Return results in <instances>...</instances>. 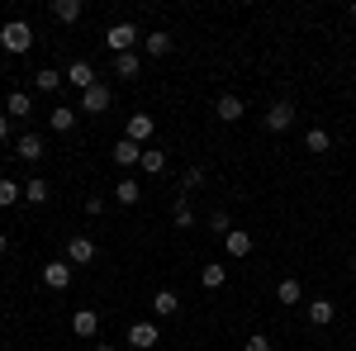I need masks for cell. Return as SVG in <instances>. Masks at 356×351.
<instances>
[{"label": "cell", "mask_w": 356, "mask_h": 351, "mask_svg": "<svg viewBox=\"0 0 356 351\" xmlns=\"http://www.w3.org/2000/svg\"><path fill=\"white\" fill-rule=\"evenodd\" d=\"M138 43H143V28H138V24H110V28H105V48H110L114 57L134 53Z\"/></svg>", "instance_id": "6da1fadb"}, {"label": "cell", "mask_w": 356, "mask_h": 351, "mask_svg": "<svg viewBox=\"0 0 356 351\" xmlns=\"http://www.w3.org/2000/svg\"><path fill=\"white\" fill-rule=\"evenodd\" d=\"M0 48H5V53H29V48H33V28L24 24V19H10V24L0 28Z\"/></svg>", "instance_id": "7a4b0ae2"}, {"label": "cell", "mask_w": 356, "mask_h": 351, "mask_svg": "<svg viewBox=\"0 0 356 351\" xmlns=\"http://www.w3.org/2000/svg\"><path fill=\"white\" fill-rule=\"evenodd\" d=\"M95 256H100V247H95L90 233H76V238L67 243V261H72V266H90Z\"/></svg>", "instance_id": "3957f363"}, {"label": "cell", "mask_w": 356, "mask_h": 351, "mask_svg": "<svg viewBox=\"0 0 356 351\" xmlns=\"http://www.w3.org/2000/svg\"><path fill=\"white\" fill-rule=\"evenodd\" d=\"M114 105V90L110 85H90V90H81V114H105V109Z\"/></svg>", "instance_id": "277c9868"}, {"label": "cell", "mask_w": 356, "mask_h": 351, "mask_svg": "<svg viewBox=\"0 0 356 351\" xmlns=\"http://www.w3.org/2000/svg\"><path fill=\"white\" fill-rule=\"evenodd\" d=\"M261 124H266L271 133H285V129L295 124V105H290V100H275V105L266 109V119H261Z\"/></svg>", "instance_id": "5b68a950"}, {"label": "cell", "mask_w": 356, "mask_h": 351, "mask_svg": "<svg viewBox=\"0 0 356 351\" xmlns=\"http://www.w3.org/2000/svg\"><path fill=\"white\" fill-rule=\"evenodd\" d=\"M43 285H48L53 295H62V290L72 285V261H48V266H43Z\"/></svg>", "instance_id": "8992f818"}, {"label": "cell", "mask_w": 356, "mask_h": 351, "mask_svg": "<svg viewBox=\"0 0 356 351\" xmlns=\"http://www.w3.org/2000/svg\"><path fill=\"white\" fill-rule=\"evenodd\" d=\"M157 342H162L157 323H134V327H129V347H134V351H152Z\"/></svg>", "instance_id": "52a82bcc"}, {"label": "cell", "mask_w": 356, "mask_h": 351, "mask_svg": "<svg viewBox=\"0 0 356 351\" xmlns=\"http://www.w3.org/2000/svg\"><path fill=\"white\" fill-rule=\"evenodd\" d=\"M152 133H157L152 114H129V129H124V138H129V142H138V147H143V142H147Z\"/></svg>", "instance_id": "ba28073f"}, {"label": "cell", "mask_w": 356, "mask_h": 351, "mask_svg": "<svg viewBox=\"0 0 356 351\" xmlns=\"http://www.w3.org/2000/svg\"><path fill=\"white\" fill-rule=\"evenodd\" d=\"M171 48H176V38H171L166 28H152V33H143V53H147V57H166Z\"/></svg>", "instance_id": "9c48e42d"}, {"label": "cell", "mask_w": 356, "mask_h": 351, "mask_svg": "<svg viewBox=\"0 0 356 351\" xmlns=\"http://www.w3.org/2000/svg\"><path fill=\"white\" fill-rule=\"evenodd\" d=\"M114 166H124V171H134L138 162H143V147H138V142H129V138H119V142H114Z\"/></svg>", "instance_id": "30bf717a"}, {"label": "cell", "mask_w": 356, "mask_h": 351, "mask_svg": "<svg viewBox=\"0 0 356 351\" xmlns=\"http://www.w3.org/2000/svg\"><path fill=\"white\" fill-rule=\"evenodd\" d=\"M214 114H219L223 124H238V119H243V114H247L243 95H219V100H214Z\"/></svg>", "instance_id": "8fae6325"}, {"label": "cell", "mask_w": 356, "mask_h": 351, "mask_svg": "<svg viewBox=\"0 0 356 351\" xmlns=\"http://www.w3.org/2000/svg\"><path fill=\"white\" fill-rule=\"evenodd\" d=\"M72 332H76V337H95V332H100V313H95V309H76V313H72Z\"/></svg>", "instance_id": "7c38bea8"}, {"label": "cell", "mask_w": 356, "mask_h": 351, "mask_svg": "<svg viewBox=\"0 0 356 351\" xmlns=\"http://www.w3.org/2000/svg\"><path fill=\"white\" fill-rule=\"evenodd\" d=\"M304 313H309V323H314V327H328L332 318H337V304H332V299H314Z\"/></svg>", "instance_id": "4fadbf2b"}, {"label": "cell", "mask_w": 356, "mask_h": 351, "mask_svg": "<svg viewBox=\"0 0 356 351\" xmlns=\"http://www.w3.org/2000/svg\"><path fill=\"white\" fill-rule=\"evenodd\" d=\"M15 157H19V162H43V138L24 133L19 142H15Z\"/></svg>", "instance_id": "5bb4252c"}, {"label": "cell", "mask_w": 356, "mask_h": 351, "mask_svg": "<svg viewBox=\"0 0 356 351\" xmlns=\"http://www.w3.org/2000/svg\"><path fill=\"white\" fill-rule=\"evenodd\" d=\"M114 199H119L124 209H134L138 199H143V186H138L134 176H119V186H114Z\"/></svg>", "instance_id": "9a60e30c"}, {"label": "cell", "mask_w": 356, "mask_h": 351, "mask_svg": "<svg viewBox=\"0 0 356 351\" xmlns=\"http://www.w3.org/2000/svg\"><path fill=\"white\" fill-rule=\"evenodd\" d=\"M5 114H15V119H29V114H33V95H29V90H10V100H5Z\"/></svg>", "instance_id": "2e32d148"}, {"label": "cell", "mask_w": 356, "mask_h": 351, "mask_svg": "<svg viewBox=\"0 0 356 351\" xmlns=\"http://www.w3.org/2000/svg\"><path fill=\"white\" fill-rule=\"evenodd\" d=\"M223 247H228V256H252V233H247V228H233V233L223 238Z\"/></svg>", "instance_id": "e0dca14e"}, {"label": "cell", "mask_w": 356, "mask_h": 351, "mask_svg": "<svg viewBox=\"0 0 356 351\" xmlns=\"http://www.w3.org/2000/svg\"><path fill=\"white\" fill-rule=\"evenodd\" d=\"M176 309H181V295H176V290H157V295H152V313H157V318H171Z\"/></svg>", "instance_id": "ac0fdd59"}, {"label": "cell", "mask_w": 356, "mask_h": 351, "mask_svg": "<svg viewBox=\"0 0 356 351\" xmlns=\"http://www.w3.org/2000/svg\"><path fill=\"white\" fill-rule=\"evenodd\" d=\"M81 0H53V19L57 24H76V19H81Z\"/></svg>", "instance_id": "d6986e66"}, {"label": "cell", "mask_w": 356, "mask_h": 351, "mask_svg": "<svg viewBox=\"0 0 356 351\" xmlns=\"http://www.w3.org/2000/svg\"><path fill=\"white\" fill-rule=\"evenodd\" d=\"M76 114H81V109H72V105H57L53 114H48V119H53V133H72V129H76Z\"/></svg>", "instance_id": "ffe728a7"}, {"label": "cell", "mask_w": 356, "mask_h": 351, "mask_svg": "<svg viewBox=\"0 0 356 351\" xmlns=\"http://www.w3.org/2000/svg\"><path fill=\"white\" fill-rule=\"evenodd\" d=\"M62 81H67V72H53V67L33 72V90H43V95H53V90H57Z\"/></svg>", "instance_id": "44dd1931"}, {"label": "cell", "mask_w": 356, "mask_h": 351, "mask_svg": "<svg viewBox=\"0 0 356 351\" xmlns=\"http://www.w3.org/2000/svg\"><path fill=\"white\" fill-rule=\"evenodd\" d=\"M67 81L76 85V90H90V85H95V72H90V62H72V67H67Z\"/></svg>", "instance_id": "7402d4cb"}, {"label": "cell", "mask_w": 356, "mask_h": 351, "mask_svg": "<svg viewBox=\"0 0 356 351\" xmlns=\"http://www.w3.org/2000/svg\"><path fill=\"white\" fill-rule=\"evenodd\" d=\"M138 72H143V57H138V53H124V57H114V76H124V81H134Z\"/></svg>", "instance_id": "603a6c76"}, {"label": "cell", "mask_w": 356, "mask_h": 351, "mask_svg": "<svg viewBox=\"0 0 356 351\" xmlns=\"http://www.w3.org/2000/svg\"><path fill=\"white\" fill-rule=\"evenodd\" d=\"M223 280H228V270H223L219 261H204V270H200V285H204V290H223Z\"/></svg>", "instance_id": "cb8c5ba5"}, {"label": "cell", "mask_w": 356, "mask_h": 351, "mask_svg": "<svg viewBox=\"0 0 356 351\" xmlns=\"http://www.w3.org/2000/svg\"><path fill=\"white\" fill-rule=\"evenodd\" d=\"M275 299H280V304H300V299H304V285L295 280V275H285V280L275 285Z\"/></svg>", "instance_id": "d4e9b609"}, {"label": "cell", "mask_w": 356, "mask_h": 351, "mask_svg": "<svg viewBox=\"0 0 356 351\" xmlns=\"http://www.w3.org/2000/svg\"><path fill=\"white\" fill-rule=\"evenodd\" d=\"M138 166H143L147 176H162V171H166V152H162V147H143V162H138Z\"/></svg>", "instance_id": "484cf974"}, {"label": "cell", "mask_w": 356, "mask_h": 351, "mask_svg": "<svg viewBox=\"0 0 356 351\" xmlns=\"http://www.w3.org/2000/svg\"><path fill=\"white\" fill-rule=\"evenodd\" d=\"M48 195H53V186H48L43 176H33V181H24V199H29V204H48Z\"/></svg>", "instance_id": "4316f807"}, {"label": "cell", "mask_w": 356, "mask_h": 351, "mask_svg": "<svg viewBox=\"0 0 356 351\" xmlns=\"http://www.w3.org/2000/svg\"><path fill=\"white\" fill-rule=\"evenodd\" d=\"M171 223H176V228H195V209H191V195H181V199H176V209H171Z\"/></svg>", "instance_id": "83f0119b"}, {"label": "cell", "mask_w": 356, "mask_h": 351, "mask_svg": "<svg viewBox=\"0 0 356 351\" xmlns=\"http://www.w3.org/2000/svg\"><path fill=\"white\" fill-rule=\"evenodd\" d=\"M304 147H309V152H328V147H332L328 129H309V133H304Z\"/></svg>", "instance_id": "f1b7e54d"}, {"label": "cell", "mask_w": 356, "mask_h": 351, "mask_svg": "<svg viewBox=\"0 0 356 351\" xmlns=\"http://www.w3.org/2000/svg\"><path fill=\"white\" fill-rule=\"evenodd\" d=\"M209 233H214V238H228V233H233V218L223 214V209H214V214H209Z\"/></svg>", "instance_id": "f546056e"}, {"label": "cell", "mask_w": 356, "mask_h": 351, "mask_svg": "<svg viewBox=\"0 0 356 351\" xmlns=\"http://www.w3.org/2000/svg\"><path fill=\"white\" fill-rule=\"evenodd\" d=\"M15 199H24V186H15V181H0V209H10Z\"/></svg>", "instance_id": "4dcf8cb0"}, {"label": "cell", "mask_w": 356, "mask_h": 351, "mask_svg": "<svg viewBox=\"0 0 356 351\" xmlns=\"http://www.w3.org/2000/svg\"><path fill=\"white\" fill-rule=\"evenodd\" d=\"M204 186V166H191L186 176H181V195H191V190H200Z\"/></svg>", "instance_id": "1f68e13d"}, {"label": "cell", "mask_w": 356, "mask_h": 351, "mask_svg": "<svg viewBox=\"0 0 356 351\" xmlns=\"http://www.w3.org/2000/svg\"><path fill=\"white\" fill-rule=\"evenodd\" d=\"M243 351H275V347H271V337H261V332H252V337L243 342Z\"/></svg>", "instance_id": "d6a6232c"}, {"label": "cell", "mask_w": 356, "mask_h": 351, "mask_svg": "<svg viewBox=\"0 0 356 351\" xmlns=\"http://www.w3.org/2000/svg\"><path fill=\"white\" fill-rule=\"evenodd\" d=\"M105 214V199H100V195H90V199H86V218H100Z\"/></svg>", "instance_id": "836d02e7"}, {"label": "cell", "mask_w": 356, "mask_h": 351, "mask_svg": "<svg viewBox=\"0 0 356 351\" xmlns=\"http://www.w3.org/2000/svg\"><path fill=\"white\" fill-rule=\"evenodd\" d=\"M10 142V114H0V147Z\"/></svg>", "instance_id": "e575fe53"}, {"label": "cell", "mask_w": 356, "mask_h": 351, "mask_svg": "<svg viewBox=\"0 0 356 351\" xmlns=\"http://www.w3.org/2000/svg\"><path fill=\"white\" fill-rule=\"evenodd\" d=\"M5 252H10V238H5V233H0V256H5Z\"/></svg>", "instance_id": "d590c367"}, {"label": "cell", "mask_w": 356, "mask_h": 351, "mask_svg": "<svg viewBox=\"0 0 356 351\" xmlns=\"http://www.w3.org/2000/svg\"><path fill=\"white\" fill-rule=\"evenodd\" d=\"M90 351H114V347H110V342H95V347H90Z\"/></svg>", "instance_id": "8d00e7d4"}, {"label": "cell", "mask_w": 356, "mask_h": 351, "mask_svg": "<svg viewBox=\"0 0 356 351\" xmlns=\"http://www.w3.org/2000/svg\"><path fill=\"white\" fill-rule=\"evenodd\" d=\"M352 19H356V5H352Z\"/></svg>", "instance_id": "74e56055"}, {"label": "cell", "mask_w": 356, "mask_h": 351, "mask_svg": "<svg viewBox=\"0 0 356 351\" xmlns=\"http://www.w3.org/2000/svg\"><path fill=\"white\" fill-rule=\"evenodd\" d=\"M352 270H356V256H352Z\"/></svg>", "instance_id": "f35d334b"}, {"label": "cell", "mask_w": 356, "mask_h": 351, "mask_svg": "<svg viewBox=\"0 0 356 351\" xmlns=\"http://www.w3.org/2000/svg\"><path fill=\"white\" fill-rule=\"evenodd\" d=\"M24 351H33V347H24Z\"/></svg>", "instance_id": "ab89813d"}]
</instances>
